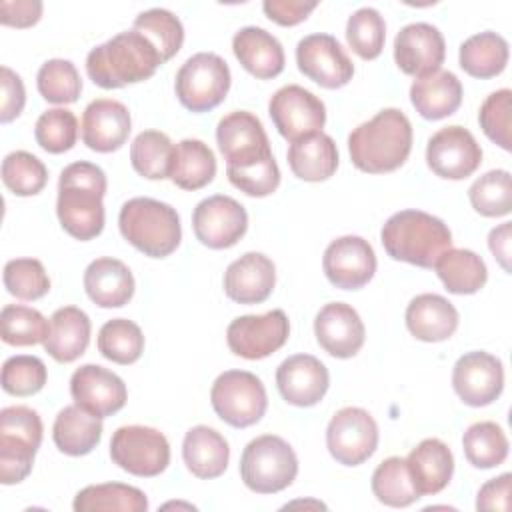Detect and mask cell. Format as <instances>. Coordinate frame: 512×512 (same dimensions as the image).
Here are the masks:
<instances>
[{
    "label": "cell",
    "instance_id": "bcb514c9",
    "mask_svg": "<svg viewBox=\"0 0 512 512\" xmlns=\"http://www.w3.org/2000/svg\"><path fill=\"white\" fill-rule=\"evenodd\" d=\"M2 182L16 196H34L44 190L48 170L38 156L16 150L2 160Z\"/></svg>",
    "mask_w": 512,
    "mask_h": 512
},
{
    "label": "cell",
    "instance_id": "5b68a950",
    "mask_svg": "<svg viewBox=\"0 0 512 512\" xmlns=\"http://www.w3.org/2000/svg\"><path fill=\"white\" fill-rule=\"evenodd\" d=\"M118 228L128 244L150 258L170 256L182 240L176 208L146 196L130 198L122 204Z\"/></svg>",
    "mask_w": 512,
    "mask_h": 512
},
{
    "label": "cell",
    "instance_id": "30bf717a",
    "mask_svg": "<svg viewBox=\"0 0 512 512\" xmlns=\"http://www.w3.org/2000/svg\"><path fill=\"white\" fill-rule=\"evenodd\" d=\"M378 446V424L372 414L358 406L340 408L328 422L326 448L342 466L366 462Z\"/></svg>",
    "mask_w": 512,
    "mask_h": 512
},
{
    "label": "cell",
    "instance_id": "ab89813d",
    "mask_svg": "<svg viewBox=\"0 0 512 512\" xmlns=\"http://www.w3.org/2000/svg\"><path fill=\"white\" fill-rule=\"evenodd\" d=\"M174 144L160 130H142L130 144L132 168L148 180H164L170 176Z\"/></svg>",
    "mask_w": 512,
    "mask_h": 512
},
{
    "label": "cell",
    "instance_id": "db71d44e",
    "mask_svg": "<svg viewBox=\"0 0 512 512\" xmlns=\"http://www.w3.org/2000/svg\"><path fill=\"white\" fill-rule=\"evenodd\" d=\"M226 176L234 188L252 198H264L280 184V168L274 156L252 168H226Z\"/></svg>",
    "mask_w": 512,
    "mask_h": 512
},
{
    "label": "cell",
    "instance_id": "f5cc1de1",
    "mask_svg": "<svg viewBox=\"0 0 512 512\" xmlns=\"http://www.w3.org/2000/svg\"><path fill=\"white\" fill-rule=\"evenodd\" d=\"M38 448L26 438L0 432V482L4 486L22 482L32 472Z\"/></svg>",
    "mask_w": 512,
    "mask_h": 512
},
{
    "label": "cell",
    "instance_id": "9a60e30c",
    "mask_svg": "<svg viewBox=\"0 0 512 512\" xmlns=\"http://www.w3.org/2000/svg\"><path fill=\"white\" fill-rule=\"evenodd\" d=\"M298 70L322 88L336 90L354 76V64L342 44L330 34H308L296 46Z\"/></svg>",
    "mask_w": 512,
    "mask_h": 512
},
{
    "label": "cell",
    "instance_id": "277c9868",
    "mask_svg": "<svg viewBox=\"0 0 512 512\" xmlns=\"http://www.w3.org/2000/svg\"><path fill=\"white\" fill-rule=\"evenodd\" d=\"M380 242L386 254L398 262L434 268L438 258L452 248V232L444 220L428 212L400 210L384 222Z\"/></svg>",
    "mask_w": 512,
    "mask_h": 512
},
{
    "label": "cell",
    "instance_id": "ac0fdd59",
    "mask_svg": "<svg viewBox=\"0 0 512 512\" xmlns=\"http://www.w3.org/2000/svg\"><path fill=\"white\" fill-rule=\"evenodd\" d=\"M452 388L468 406L480 408L492 404L504 390V366L500 358L484 350L462 354L452 368Z\"/></svg>",
    "mask_w": 512,
    "mask_h": 512
},
{
    "label": "cell",
    "instance_id": "91938a15",
    "mask_svg": "<svg viewBox=\"0 0 512 512\" xmlns=\"http://www.w3.org/2000/svg\"><path fill=\"white\" fill-rule=\"evenodd\" d=\"M510 224L512 222H502L488 234V248L506 272H510Z\"/></svg>",
    "mask_w": 512,
    "mask_h": 512
},
{
    "label": "cell",
    "instance_id": "ee69618b",
    "mask_svg": "<svg viewBox=\"0 0 512 512\" xmlns=\"http://www.w3.org/2000/svg\"><path fill=\"white\" fill-rule=\"evenodd\" d=\"M50 320L36 308L6 304L0 312V336L10 346H34L46 340Z\"/></svg>",
    "mask_w": 512,
    "mask_h": 512
},
{
    "label": "cell",
    "instance_id": "7dc6e473",
    "mask_svg": "<svg viewBox=\"0 0 512 512\" xmlns=\"http://www.w3.org/2000/svg\"><path fill=\"white\" fill-rule=\"evenodd\" d=\"M348 46L362 60H374L382 54L386 40V22L376 8H358L346 24Z\"/></svg>",
    "mask_w": 512,
    "mask_h": 512
},
{
    "label": "cell",
    "instance_id": "5bb4252c",
    "mask_svg": "<svg viewBox=\"0 0 512 512\" xmlns=\"http://www.w3.org/2000/svg\"><path fill=\"white\" fill-rule=\"evenodd\" d=\"M192 228L200 244L212 250H224L232 248L246 234L248 214L232 196L214 194L196 204Z\"/></svg>",
    "mask_w": 512,
    "mask_h": 512
},
{
    "label": "cell",
    "instance_id": "44dd1931",
    "mask_svg": "<svg viewBox=\"0 0 512 512\" xmlns=\"http://www.w3.org/2000/svg\"><path fill=\"white\" fill-rule=\"evenodd\" d=\"M314 334L324 352L334 358H352L360 352L366 328L360 314L346 302H330L314 318Z\"/></svg>",
    "mask_w": 512,
    "mask_h": 512
},
{
    "label": "cell",
    "instance_id": "60d3db41",
    "mask_svg": "<svg viewBox=\"0 0 512 512\" xmlns=\"http://www.w3.org/2000/svg\"><path fill=\"white\" fill-rule=\"evenodd\" d=\"M96 346L106 360L128 366L142 356L144 334L140 326L128 318H112L102 324Z\"/></svg>",
    "mask_w": 512,
    "mask_h": 512
},
{
    "label": "cell",
    "instance_id": "74e56055",
    "mask_svg": "<svg viewBox=\"0 0 512 512\" xmlns=\"http://www.w3.org/2000/svg\"><path fill=\"white\" fill-rule=\"evenodd\" d=\"M462 448L466 454V460L474 468H496L508 458V438L504 430L490 420L474 422L466 428L462 436Z\"/></svg>",
    "mask_w": 512,
    "mask_h": 512
},
{
    "label": "cell",
    "instance_id": "6f0895ef",
    "mask_svg": "<svg viewBox=\"0 0 512 512\" xmlns=\"http://www.w3.org/2000/svg\"><path fill=\"white\" fill-rule=\"evenodd\" d=\"M40 0H2L0 2V22L12 28H30L42 16Z\"/></svg>",
    "mask_w": 512,
    "mask_h": 512
},
{
    "label": "cell",
    "instance_id": "f1b7e54d",
    "mask_svg": "<svg viewBox=\"0 0 512 512\" xmlns=\"http://www.w3.org/2000/svg\"><path fill=\"white\" fill-rule=\"evenodd\" d=\"M92 324L84 310L76 306H62L50 316V330L44 350L60 364L78 360L90 344Z\"/></svg>",
    "mask_w": 512,
    "mask_h": 512
},
{
    "label": "cell",
    "instance_id": "f907efd6",
    "mask_svg": "<svg viewBox=\"0 0 512 512\" xmlns=\"http://www.w3.org/2000/svg\"><path fill=\"white\" fill-rule=\"evenodd\" d=\"M48 370L38 356L18 354L10 356L2 364V388L4 392L24 398L40 392L46 384Z\"/></svg>",
    "mask_w": 512,
    "mask_h": 512
},
{
    "label": "cell",
    "instance_id": "ba28073f",
    "mask_svg": "<svg viewBox=\"0 0 512 512\" xmlns=\"http://www.w3.org/2000/svg\"><path fill=\"white\" fill-rule=\"evenodd\" d=\"M210 402L216 416L234 428H248L260 422L268 408L262 380L246 370L222 372L212 384Z\"/></svg>",
    "mask_w": 512,
    "mask_h": 512
},
{
    "label": "cell",
    "instance_id": "52a82bcc",
    "mask_svg": "<svg viewBox=\"0 0 512 512\" xmlns=\"http://www.w3.org/2000/svg\"><path fill=\"white\" fill-rule=\"evenodd\" d=\"M230 82V68L222 56L214 52H198L176 72L174 90L186 110L208 112L224 102Z\"/></svg>",
    "mask_w": 512,
    "mask_h": 512
},
{
    "label": "cell",
    "instance_id": "11a10c76",
    "mask_svg": "<svg viewBox=\"0 0 512 512\" xmlns=\"http://www.w3.org/2000/svg\"><path fill=\"white\" fill-rule=\"evenodd\" d=\"M0 84H2L0 122L8 124L22 114L24 104H26V90H24L22 78L8 66L0 68Z\"/></svg>",
    "mask_w": 512,
    "mask_h": 512
},
{
    "label": "cell",
    "instance_id": "d590c367",
    "mask_svg": "<svg viewBox=\"0 0 512 512\" xmlns=\"http://www.w3.org/2000/svg\"><path fill=\"white\" fill-rule=\"evenodd\" d=\"M444 288L452 294H476L488 280L484 260L468 248H450L434 264Z\"/></svg>",
    "mask_w": 512,
    "mask_h": 512
},
{
    "label": "cell",
    "instance_id": "8992f818",
    "mask_svg": "<svg viewBox=\"0 0 512 512\" xmlns=\"http://www.w3.org/2000/svg\"><path fill=\"white\" fill-rule=\"evenodd\" d=\"M298 474L292 446L274 434L250 440L240 456V478L256 494H276L288 488Z\"/></svg>",
    "mask_w": 512,
    "mask_h": 512
},
{
    "label": "cell",
    "instance_id": "f35d334b",
    "mask_svg": "<svg viewBox=\"0 0 512 512\" xmlns=\"http://www.w3.org/2000/svg\"><path fill=\"white\" fill-rule=\"evenodd\" d=\"M370 486L376 500L392 508H406L420 498L412 484L406 458L400 456H390L382 460L372 472Z\"/></svg>",
    "mask_w": 512,
    "mask_h": 512
},
{
    "label": "cell",
    "instance_id": "83f0119b",
    "mask_svg": "<svg viewBox=\"0 0 512 512\" xmlns=\"http://www.w3.org/2000/svg\"><path fill=\"white\" fill-rule=\"evenodd\" d=\"M406 466L412 484L420 496L442 492L454 474V456L438 438H426L410 450Z\"/></svg>",
    "mask_w": 512,
    "mask_h": 512
},
{
    "label": "cell",
    "instance_id": "680465c9",
    "mask_svg": "<svg viewBox=\"0 0 512 512\" xmlns=\"http://www.w3.org/2000/svg\"><path fill=\"white\" fill-rule=\"evenodd\" d=\"M510 480L512 474L504 472L488 480L476 496V510H502L510 508Z\"/></svg>",
    "mask_w": 512,
    "mask_h": 512
},
{
    "label": "cell",
    "instance_id": "cb8c5ba5",
    "mask_svg": "<svg viewBox=\"0 0 512 512\" xmlns=\"http://www.w3.org/2000/svg\"><path fill=\"white\" fill-rule=\"evenodd\" d=\"M276 284V266L262 252H246L224 272V292L238 304H260L268 300Z\"/></svg>",
    "mask_w": 512,
    "mask_h": 512
},
{
    "label": "cell",
    "instance_id": "3957f363",
    "mask_svg": "<svg viewBox=\"0 0 512 512\" xmlns=\"http://www.w3.org/2000/svg\"><path fill=\"white\" fill-rule=\"evenodd\" d=\"M162 64L154 44L134 28L112 36L86 56L88 78L104 90L144 82Z\"/></svg>",
    "mask_w": 512,
    "mask_h": 512
},
{
    "label": "cell",
    "instance_id": "b9f144b4",
    "mask_svg": "<svg viewBox=\"0 0 512 512\" xmlns=\"http://www.w3.org/2000/svg\"><path fill=\"white\" fill-rule=\"evenodd\" d=\"M472 208L484 218L508 216L512 210V178L508 170H490L468 188Z\"/></svg>",
    "mask_w": 512,
    "mask_h": 512
},
{
    "label": "cell",
    "instance_id": "4316f807",
    "mask_svg": "<svg viewBox=\"0 0 512 512\" xmlns=\"http://www.w3.org/2000/svg\"><path fill=\"white\" fill-rule=\"evenodd\" d=\"M84 290L100 308H122L134 296V276L122 260L102 256L86 266Z\"/></svg>",
    "mask_w": 512,
    "mask_h": 512
},
{
    "label": "cell",
    "instance_id": "836d02e7",
    "mask_svg": "<svg viewBox=\"0 0 512 512\" xmlns=\"http://www.w3.org/2000/svg\"><path fill=\"white\" fill-rule=\"evenodd\" d=\"M216 176V158L208 144L196 138H184L174 146L170 180L182 190H200Z\"/></svg>",
    "mask_w": 512,
    "mask_h": 512
},
{
    "label": "cell",
    "instance_id": "e0dca14e",
    "mask_svg": "<svg viewBox=\"0 0 512 512\" xmlns=\"http://www.w3.org/2000/svg\"><path fill=\"white\" fill-rule=\"evenodd\" d=\"M328 282L340 290H360L376 272V254L362 236H340L332 240L322 256Z\"/></svg>",
    "mask_w": 512,
    "mask_h": 512
},
{
    "label": "cell",
    "instance_id": "8d00e7d4",
    "mask_svg": "<svg viewBox=\"0 0 512 512\" xmlns=\"http://www.w3.org/2000/svg\"><path fill=\"white\" fill-rule=\"evenodd\" d=\"M72 508L76 512H146L148 498L146 494L122 482H104L82 488Z\"/></svg>",
    "mask_w": 512,
    "mask_h": 512
},
{
    "label": "cell",
    "instance_id": "f546056e",
    "mask_svg": "<svg viewBox=\"0 0 512 512\" xmlns=\"http://www.w3.org/2000/svg\"><path fill=\"white\" fill-rule=\"evenodd\" d=\"M410 102L422 118L442 120L460 108L462 84L454 72L436 70L412 82Z\"/></svg>",
    "mask_w": 512,
    "mask_h": 512
},
{
    "label": "cell",
    "instance_id": "4fadbf2b",
    "mask_svg": "<svg viewBox=\"0 0 512 512\" xmlns=\"http://www.w3.org/2000/svg\"><path fill=\"white\" fill-rule=\"evenodd\" d=\"M268 114L280 136L290 140V144L322 132L326 124L324 102L298 84L278 88L268 102Z\"/></svg>",
    "mask_w": 512,
    "mask_h": 512
},
{
    "label": "cell",
    "instance_id": "681fc988",
    "mask_svg": "<svg viewBox=\"0 0 512 512\" xmlns=\"http://www.w3.org/2000/svg\"><path fill=\"white\" fill-rule=\"evenodd\" d=\"M4 288L18 300H38L48 294L50 278L36 258H14L4 266Z\"/></svg>",
    "mask_w": 512,
    "mask_h": 512
},
{
    "label": "cell",
    "instance_id": "8fae6325",
    "mask_svg": "<svg viewBox=\"0 0 512 512\" xmlns=\"http://www.w3.org/2000/svg\"><path fill=\"white\" fill-rule=\"evenodd\" d=\"M216 142L226 168H252L274 156L260 118L248 110L226 114L216 126Z\"/></svg>",
    "mask_w": 512,
    "mask_h": 512
},
{
    "label": "cell",
    "instance_id": "4dcf8cb0",
    "mask_svg": "<svg viewBox=\"0 0 512 512\" xmlns=\"http://www.w3.org/2000/svg\"><path fill=\"white\" fill-rule=\"evenodd\" d=\"M182 458L186 468L202 480H212L224 474L230 460L226 438L210 426H194L182 442Z\"/></svg>",
    "mask_w": 512,
    "mask_h": 512
},
{
    "label": "cell",
    "instance_id": "ffe728a7",
    "mask_svg": "<svg viewBox=\"0 0 512 512\" xmlns=\"http://www.w3.org/2000/svg\"><path fill=\"white\" fill-rule=\"evenodd\" d=\"M446 58V42L442 32L426 22L406 24L394 38L396 66L414 78L440 70Z\"/></svg>",
    "mask_w": 512,
    "mask_h": 512
},
{
    "label": "cell",
    "instance_id": "7402d4cb",
    "mask_svg": "<svg viewBox=\"0 0 512 512\" xmlns=\"http://www.w3.org/2000/svg\"><path fill=\"white\" fill-rule=\"evenodd\" d=\"M276 386L288 404L310 408L328 392L330 374L316 356L294 354L276 368Z\"/></svg>",
    "mask_w": 512,
    "mask_h": 512
},
{
    "label": "cell",
    "instance_id": "c3c4849f",
    "mask_svg": "<svg viewBox=\"0 0 512 512\" xmlns=\"http://www.w3.org/2000/svg\"><path fill=\"white\" fill-rule=\"evenodd\" d=\"M38 146L50 154H62L74 148L78 140V120L68 108H50L40 114L34 126Z\"/></svg>",
    "mask_w": 512,
    "mask_h": 512
},
{
    "label": "cell",
    "instance_id": "6da1fadb",
    "mask_svg": "<svg viewBox=\"0 0 512 512\" xmlns=\"http://www.w3.org/2000/svg\"><path fill=\"white\" fill-rule=\"evenodd\" d=\"M106 186L104 170L92 162H72L60 172L56 216L72 238L86 242L104 230Z\"/></svg>",
    "mask_w": 512,
    "mask_h": 512
},
{
    "label": "cell",
    "instance_id": "7bdbcfd3",
    "mask_svg": "<svg viewBox=\"0 0 512 512\" xmlns=\"http://www.w3.org/2000/svg\"><path fill=\"white\" fill-rule=\"evenodd\" d=\"M134 30L144 34L158 50L162 62L174 58L184 42V26L178 16L166 8H150L136 16Z\"/></svg>",
    "mask_w": 512,
    "mask_h": 512
},
{
    "label": "cell",
    "instance_id": "d4e9b609",
    "mask_svg": "<svg viewBox=\"0 0 512 512\" xmlns=\"http://www.w3.org/2000/svg\"><path fill=\"white\" fill-rule=\"evenodd\" d=\"M232 50L242 68L260 80L276 78L286 64L278 38L260 26L240 28L232 38Z\"/></svg>",
    "mask_w": 512,
    "mask_h": 512
},
{
    "label": "cell",
    "instance_id": "816d5d0a",
    "mask_svg": "<svg viewBox=\"0 0 512 512\" xmlns=\"http://www.w3.org/2000/svg\"><path fill=\"white\" fill-rule=\"evenodd\" d=\"M510 110H512V92L508 88H502L486 96L478 112V122L486 138L498 144L506 152L512 150Z\"/></svg>",
    "mask_w": 512,
    "mask_h": 512
},
{
    "label": "cell",
    "instance_id": "d6986e66",
    "mask_svg": "<svg viewBox=\"0 0 512 512\" xmlns=\"http://www.w3.org/2000/svg\"><path fill=\"white\" fill-rule=\"evenodd\" d=\"M70 396L76 406L106 418L124 408L128 400L124 380L98 364H84L70 378Z\"/></svg>",
    "mask_w": 512,
    "mask_h": 512
},
{
    "label": "cell",
    "instance_id": "7a4b0ae2",
    "mask_svg": "<svg viewBox=\"0 0 512 512\" xmlns=\"http://www.w3.org/2000/svg\"><path fill=\"white\" fill-rule=\"evenodd\" d=\"M412 150V124L398 108H384L348 136L352 164L368 174L398 170Z\"/></svg>",
    "mask_w": 512,
    "mask_h": 512
},
{
    "label": "cell",
    "instance_id": "1f68e13d",
    "mask_svg": "<svg viewBox=\"0 0 512 512\" xmlns=\"http://www.w3.org/2000/svg\"><path fill=\"white\" fill-rule=\"evenodd\" d=\"M288 166L292 174L304 182H322L334 176L338 168V148L332 136L316 132L290 144Z\"/></svg>",
    "mask_w": 512,
    "mask_h": 512
},
{
    "label": "cell",
    "instance_id": "e575fe53",
    "mask_svg": "<svg viewBox=\"0 0 512 512\" xmlns=\"http://www.w3.org/2000/svg\"><path fill=\"white\" fill-rule=\"evenodd\" d=\"M508 56L510 50L506 38L488 30L474 34L460 44L458 62L468 76L486 80L504 72Z\"/></svg>",
    "mask_w": 512,
    "mask_h": 512
},
{
    "label": "cell",
    "instance_id": "9c48e42d",
    "mask_svg": "<svg viewBox=\"0 0 512 512\" xmlns=\"http://www.w3.org/2000/svg\"><path fill=\"white\" fill-rule=\"evenodd\" d=\"M110 458L124 472L140 478H154L170 464L166 436L150 426H120L110 440Z\"/></svg>",
    "mask_w": 512,
    "mask_h": 512
},
{
    "label": "cell",
    "instance_id": "2e32d148",
    "mask_svg": "<svg viewBox=\"0 0 512 512\" xmlns=\"http://www.w3.org/2000/svg\"><path fill=\"white\" fill-rule=\"evenodd\" d=\"M428 168L446 180L472 176L482 162V148L464 126L452 124L434 132L426 146Z\"/></svg>",
    "mask_w": 512,
    "mask_h": 512
},
{
    "label": "cell",
    "instance_id": "9f6ffc18",
    "mask_svg": "<svg viewBox=\"0 0 512 512\" xmlns=\"http://www.w3.org/2000/svg\"><path fill=\"white\" fill-rule=\"evenodd\" d=\"M318 2H304V0H264L262 10L264 14L280 24V26H296L304 22L312 10H316Z\"/></svg>",
    "mask_w": 512,
    "mask_h": 512
},
{
    "label": "cell",
    "instance_id": "d6a6232c",
    "mask_svg": "<svg viewBox=\"0 0 512 512\" xmlns=\"http://www.w3.org/2000/svg\"><path fill=\"white\" fill-rule=\"evenodd\" d=\"M102 438V418L72 404L64 406L54 418L52 440L56 448L68 456L90 454Z\"/></svg>",
    "mask_w": 512,
    "mask_h": 512
},
{
    "label": "cell",
    "instance_id": "f6af8a7d",
    "mask_svg": "<svg viewBox=\"0 0 512 512\" xmlns=\"http://www.w3.org/2000/svg\"><path fill=\"white\" fill-rule=\"evenodd\" d=\"M36 86L46 102L72 104L82 92V78L70 60L52 58L40 66Z\"/></svg>",
    "mask_w": 512,
    "mask_h": 512
},
{
    "label": "cell",
    "instance_id": "7c38bea8",
    "mask_svg": "<svg viewBox=\"0 0 512 512\" xmlns=\"http://www.w3.org/2000/svg\"><path fill=\"white\" fill-rule=\"evenodd\" d=\"M290 336V322L284 310L238 316L228 324L226 342L232 354L246 360H262L280 350Z\"/></svg>",
    "mask_w": 512,
    "mask_h": 512
},
{
    "label": "cell",
    "instance_id": "603a6c76",
    "mask_svg": "<svg viewBox=\"0 0 512 512\" xmlns=\"http://www.w3.org/2000/svg\"><path fill=\"white\" fill-rule=\"evenodd\" d=\"M132 118L128 108L112 98L92 100L82 114V142L94 152H114L130 136Z\"/></svg>",
    "mask_w": 512,
    "mask_h": 512
},
{
    "label": "cell",
    "instance_id": "484cf974",
    "mask_svg": "<svg viewBox=\"0 0 512 512\" xmlns=\"http://www.w3.org/2000/svg\"><path fill=\"white\" fill-rule=\"evenodd\" d=\"M406 328L422 342H444L458 328V310L440 294H418L406 306Z\"/></svg>",
    "mask_w": 512,
    "mask_h": 512
}]
</instances>
